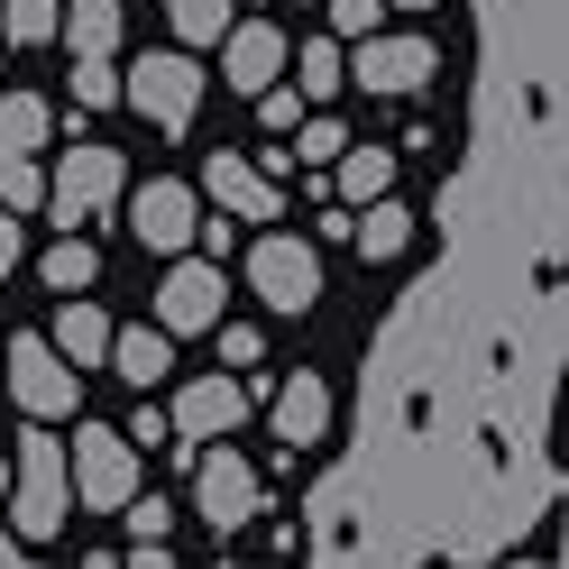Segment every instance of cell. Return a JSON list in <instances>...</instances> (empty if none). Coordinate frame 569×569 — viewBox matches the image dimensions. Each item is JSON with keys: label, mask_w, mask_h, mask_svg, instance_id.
<instances>
[{"label": "cell", "mask_w": 569, "mask_h": 569, "mask_svg": "<svg viewBox=\"0 0 569 569\" xmlns=\"http://www.w3.org/2000/svg\"><path fill=\"white\" fill-rule=\"evenodd\" d=\"M10 450H19L10 523H19V542H47V532H64V506H74V441H56L38 422V432H19Z\"/></svg>", "instance_id": "1"}, {"label": "cell", "mask_w": 569, "mask_h": 569, "mask_svg": "<svg viewBox=\"0 0 569 569\" xmlns=\"http://www.w3.org/2000/svg\"><path fill=\"white\" fill-rule=\"evenodd\" d=\"M10 396H19V413H28V422H64V413L83 405V368L64 359L56 340L19 331V340H10Z\"/></svg>", "instance_id": "2"}, {"label": "cell", "mask_w": 569, "mask_h": 569, "mask_svg": "<svg viewBox=\"0 0 569 569\" xmlns=\"http://www.w3.org/2000/svg\"><path fill=\"white\" fill-rule=\"evenodd\" d=\"M74 496L92 515H129L138 506V441L111 422H83L74 432Z\"/></svg>", "instance_id": "3"}, {"label": "cell", "mask_w": 569, "mask_h": 569, "mask_svg": "<svg viewBox=\"0 0 569 569\" xmlns=\"http://www.w3.org/2000/svg\"><path fill=\"white\" fill-rule=\"evenodd\" d=\"M258 506H267V487H258V469H248V450L202 441V469H193V515L230 542L239 523H258Z\"/></svg>", "instance_id": "4"}, {"label": "cell", "mask_w": 569, "mask_h": 569, "mask_svg": "<svg viewBox=\"0 0 569 569\" xmlns=\"http://www.w3.org/2000/svg\"><path fill=\"white\" fill-rule=\"evenodd\" d=\"M129 101H138V120H148V129L184 138L193 111H202V64L193 56H138L129 64Z\"/></svg>", "instance_id": "5"}, {"label": "cell", "mask_w": 569, "mask_h": 569, "mask_svg": "<svg viewBox=\"0 0 569 569\" xmlns=\"http://www.w3.org/2000/svg\"><path fill=\"white\" fill-rule=\"evenodd\" d=\"M248 284H258V303L303 312L312 295H322V248H312V239H295V230H267L258 248H248Z\"/></svg>", "instance_id": "6"}, {"label": "cell", "mask_w": 569, "mask_h": 569, "mask_svg": "<svg viewBox=\"0 0 569 569\" xmlns=\"http://www.w3.org/2000/svg\"><path fill=\"white\" fill-rule=\"evenodd\" d=\"M129 239L148 248V258H184V248L202 239L193 184H174V174H157V184H138V193H129Z\"/></svg>", "instance_id": "7"}, {"label": "cell", "mask_w": 569, "mask_h": 569, "mask_svg": "<svg viewBox=\"0 0 569 569\" xmlns=\"http://www.w3.org/2000/svg\"><path fill=\"white\" fill-rule=\"evenodd\" d=\"M120 193H129V157L120 148H74V157L56 166V202L47 211H56V230H83L92 211L120 202Z\"/></svg>", "instance_id": "8"}, {"label": "cell", "mask_w": 569, "mask_h": 569, "mask_svg": "<svg viewBox=\"0 0 569 569\" xmlns=\"http://www.w3.org/2000/svg\"><path fill=\"white\" fill-rule=\"evenodd\" d=\"M221 303H230V276L211 267V258H184L166 284H157V322L174 340H193V331H221Z\"/></svg>", "instance_id": "9"}, {"label": "cell", "mask_w": 569, "mask_h": 569, "mask_svg": "<svg viewBox=\"0 0 569 569\" xmlns=\"http://www.w3.org/2000/svg\"><path fill=\"white\" fill-rule=\"evenodd\" d=\"M166 413H174V441H230L239 422H248V386H239L230 368H221V377H193Z\"/></svg>", "instance_id": "10"}, {"label": "cell", "mask_w": 569, "mask_h": 569, "mask_svg": "<svg viewBox=\"0 0 569 569\" xmlns=\"http://www.w3.org/2000/svg\"><path fill=\"white\" fill-rule=\"evenodd\" d=\"M202 193L221 202V211H239V221H276L284 211V193H276V174L258 166V157H202Z\"/></svg>", "instance_id": "11"}, {"label": "cell", "mask_w": 569, "mask_h": 569, "mask_svg": "<svg viewBox=\"0 0 569 569\" xmlns=\"http://www.w3.org/2000/svg\"><path fill=\"white\" fill-rule=\"evenodd\" d=\"M359 92H422L432 83V38H368L359 64H349Z\"/></svg>", "instance_id": "12"}, {"label": "cell", "mask_w": 569, "mask_h": 569, "mask_svg": "<svg viewBox=\"0 0 569 569\" xmlns=\"http://www.w3.org/2000/svg\"><path fill=\"white\" fill-rule=\"evenodd\" d=\"M284 56H295V47H284L267 19H248V28H230V38H221V74H230V92H276Z\"/></svg>", "instance_id": "13"}, {"label": "cell", "mask_w": 569, "mask_h": 569, "mask_svg": "<svg viewBox=\"0 0 569 569\" xmlns=\"http://www.w3.org/2000/svg\"><path fill=\"white\" fill-rule=\"evenodd\" d=\"M322 432H331V386L312 377V368H295V377L276 386V441L284 450H312Z\"/></svg>", "instance_id": "14"}, {"label": "cell", "mask_w": 569, "mask_h": 569, "mask_svg": "<svg viewBox=\"0 0 569 569\" xmlns=\"http://www.w3.org/2000/svg\"><path fill=\"white\" fill-rule=\"evenodd\" d=\"M56 349L74 368H101L120 349V331H111V312H101V303H56Z\"/></svg>", "instance_id": "15"}, {"label": "cell", "mask_w": 569, "mask_h": 569, "mask_svg": "<svg viewBox=\"0 0 569 569\" xmlns=\"http://www.w3.org/2000/svg\"><path fill=\"white\" fill-rule=\"evenodd\" d=\"M56 138V111L38 92H0V157H38Z\"/></svg>", "instance_id": "16"}, {"label": "cell", "mask_w": 569, "mask_h": 569, "mask_svg": "<svg viewBox=\"0 0 569 569\" xmlns=\"http://www.w3.org/2000/svg\"><path fill=\"white\" fill-rule=\"evenodd\" d=\"M111 368H120L129 386H157V377H174V331H166V322H148V331H120Z\"/></svg>", "instance_id": "17"}, {"label": "cell", "mask_w": 569, "mask_h": 569, "mask_svg": "<svg viewBox=\"0 0 569 569\" xmlns=\"http://www.w3.org/2000/svg\"><path fill=\"white\" fill-rule=\"evenodd\" d=\"M331 184H340V202H386V193H396V157H386V148H349L340 166H331Z\"/></svg>", "instance_id": "18"}, {"label": "cell", "mask_w": 569, "mask_h": 569, "mask_svg": "<svg viewBox=\"0 0 569 569\" xmlns=\"http://www.w3.org/2000/svg\"><path fill=\"white\" fill-rule=\"evenodd\" d=\"M64 47L74 56H111L120 47V0H64Z\"/></svg>", "instance_id": "19"}, {"label": "cell", "mask_w": 569, "mask_h": 569, "mask_svg": "<svg viewBox=\"0 0 569 569\" xmlns=\"http://www.w3.org/2000/svg\"><path fill=\"white\" fill-rule=\"evenodd\" d=\"M349 239H359V258H405L413 211H405L396 193H386V202H368V211H359V230H349Z\"/></svg>", "instance_id": "20"}, {"label": "cell", "mask_w": 569, "mask_h": 569, "mask_svg": "<svg viewBox=\"0 0 569 569\" xmlns=\"http://www.w3.org/2000/svg\"><path fill=\"white\" fill-rule=\"evenodd\" d=\"M92 276H101V248H92L83 230H64V239L47 248V284H56V295H92Z\"/></svg>", "instance_id": "21"}, {"label": "cell", "mask_w": 569, "mask_h": 569, "mask_svg": "<svg viewBox=\"0 0 569 569\" xmlns=\"http://www.w3.org/2000/svg\"><path fill=\"white\" fill-rule=\"evenodd\" d=\"M0 38H10V47H47V38H64V0H10V10H0Z\"/></svg>", "instance_id": "22"}, {"label": "cell", "mask_w": 569, "mask_h": 569, "mask_svg": "<svg viewBox=\"0 0 569 569\" xmlns=\"http://www.w3.org/2000/svg\"><path fill=\"white\" fill-rule=\"evenodd\" d=\"M129 101V74H111V56H74V111H111Z\"/></svg>", "instance_id": "23"}, {"label": "cell", "mask_w": 569, "mask_h": 569, "mask_svg": "<svg viewBox=\"0 0 569 569\" xmlns=\"http://www.w3.org/2000/svg\"><path fill=\"white\" fill-rule=\"evenodd\" d=\"M0 202L38 211V202H56V174H38V157H0Z\"/></svg>", "instance_id": "24"}, {"label": "cell", "mask_w": 569, "mask_h": 569, "mask_svg": "<svg viewBox=\"0 0 569 569\" xmlns=\"http://www.w3.org/2000/svg\"><path fill=\"white\" fill-rule=\"evenodd\" d=\"M295 64H303V101H331V92H340V74H349V56H340L331 38H303V56H295Z\"/></svg>", "instance_id": "25"}, {"label": "cell", "mask_w": 569, "mask_h": 569, "mask_svg": "<svg viewBox=\"0 0 569 569\" xmlns=\"http://www.w3.org/2000/svg\"><path fill=\"white\" fill-rule=\"evenodd\" d=\"M174 38H184V47L230 38V0H184V10H174Z\"/></svg>", "instance_id": "26"}, {"label": "cell", "mask_w": 569, "mask_h": 569, "mask_svg": "<svg viewBox=\"0 0 569 569\" xmlns=\"http://www.w3.org/2000/svg\"><path fill=\"white\" fill-rule=\"evenodd\" d=\"M349 157V129L340 120H303V166H340Z\"/></svg>", "instance_id": "27"}, {"label": "cell", "mask_w": 569, "mask_h": 569, "mask_svg": "<svg viewBox=\"0 0 569 569\" xmlns=\"http://www.w3.org/2000/svg\"><path fill=\"white\" fill-rule=\"evenodd\" d=\"M267 359V331L258 322H221V368H258Z\"/></svg>", "instance_id": "28"}, {"label": "cell", "mask_w": 569, "mask_h": 569, "mask_svg": "<svg viewBox=\"0 0 569 569\" xmlns=\"http://www.w3.org/2000/svg\"><path fill=\"white\" fill-rule=\"evenodd\" d=\"M129 532H138V542H166V532H174V506H166V496H138V506H129Z\"/></svg>", "instance_id": "29"}, {"label": "cell", "mask_w": 569, "mask_h": 569, "mask_svg": "<svg viewBox=\"0 0 569 569\" xmlns=\"http://www.w3.org/2000/svg\"><path fill=\"white\" fill-rule=\"evenodd\" d=\"M331 28L340 38H377V0H331Z\"/></svg>", "instance_id": "30"}, {"label": "cell", "mask_w": 569, "mask_h": 569, "mask_svg": "<svg viewBox=\"0 0 569 569\" xmlns=\"http://www.w3.org/2000/svg\"><path fill=\"white\" fill-rule=\"evenodd\" d=\"M129 441H138V450H157V441H174V413H157V405H138V413H129Z\"/></svg>", "instance_id": "31"}, {"label": "cell", "mask_w": 569, "mask_h": 569, "mask_svg": "<svg viewBox=\"0 0 569 569\" xmlns=\"http://www.w3.org/2000/svg\"><path fill=\"white\" fill-rule=\"evenodd\" d=\"M258 120L284 138V129H303V101H295V92H258Z\"/></svg>", "instance_id": "32"}, {"label": "cell", "mask_w": 569, "mask_h": 569, "mask_svg": "<svg viewBox=\"0 0 569 569\" xmlns=\"http://www.w3.org/2000/svg\"><path fill=\"white\" fill-rule=\"evenodd\" d=\"M10 267H19V211L0 202V284H10Z\"/></svg>", "instance_id": "33"}, {"label": "cell", "mask_w": 569, "mask_h": 569, "mask_svg": "<svg viewBox=\"0 0 569 569\" xmlns=\"http://www.w3.org/2000/svg\"><path fill=\"white\" fill-rule=\"evenodd\" d=\"M129 569H184V560H166V542H138V551H129Z\"/></svg>", "instance_id": "34"}, {"label": "cell", "mask_w": 569, "mask_h": 569, "mask_svg": "<svg viewBox=\"0 0 569 569\" xmlns=\"http://www.w3.org/2000/svg\"><path fill=\"white\" fill-rule=\"evenodd\" d=\"M0 569H28L19 560V523H0Z\"/></svg>", "instance_id": "35"}, {"label": "cell", "mask_w": 569, "mask_h": 569, "mask_svg": "<svg viewBox=\"0 0 569 569\" xmlns=\"http://www.w3.org/2000/svg\"><path fill=\"white\" fill-rule=\"evenodd\" d=\"M83 569H129V560H120V551H92V560H83Z\"/></svg>", "instance_id": "36"}, {"label": "cell", "mask_w": 569, "mask_h": 569, "mask_svg": "<svg viewBox=\"0 0 569 569\" xmlns=\"http://www.w3.org/2000/svg\"><path fill=\"white\" fill-rule=\"evenodd\" d=\"M10 487H19V459H0V496H10Z\"/></svg>", "instance_id": "37"}, {"label": "cell", "mask_w": 569, "mask_h": 569, "mask_svg": "<svg viewBox=\"0 0 569 569\" xmlns=\"http://www.w3.org/2000/svg\"><path fill=\"white\" fill-rule=\"evenodd\" d=\"M157 10H184V0H157Z\"/></svg>", "instance_id": "38"}, {"label": "cell", "mask_w": 569, "mask_h": 569, "mask_svg": "<svg viewBox=\"0 0 569 569\" xmlns=\"http://www.w3.org/2000/svg\"><path fill=\"white\" fill-rule=\"evenodd\" d=\"M0 377H10V349H0Z\"/></svg>", "instance_id": "39"}, {"label": "cell", "mask_w": 569, "mask_h": 569, "mask_svg": "<svg viewBox=\"0 0 569 569\" xmlns=\"http://www.w3.org/2000/svg\"><path fill=\"white\" fill-rule=\"evenodd\" d=\"M28 569H38V560H28Z\"/></svg>", "instance_id": "40"}]
</instances>
